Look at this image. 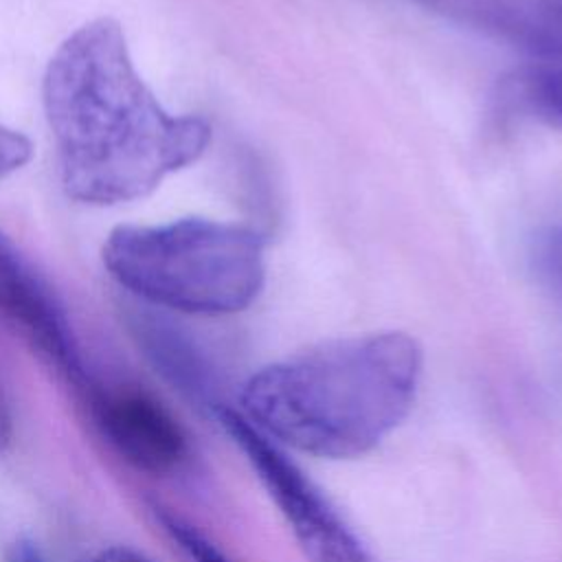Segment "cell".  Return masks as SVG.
<instances>
[{
  "instance_id": "6da1fadb",
  "label": "cell",
  "mask_w": 562,
  "mask_h": 562,
  "mask_svg": "<svg viewBox=\"0 0 562 562\" xmlns=\"http://www.w3.org/2000/svg\"><path fill=\"white\" fill-rule=\"evenodd\" d=\"M42 99L68 198L116 204L151 193L211 143L202 116L169 114L136 72L112 18L79 26L46 66Z\"/></svg>"
},
{
  "instance_id": "7a4b0ae2",
  "label": "cell",
  "mask_w": 562,
  "mask_h": 562,
  "mask_svg": "<svg viewBox=\"0 0 562 562\" xmlns=\"http://www.w3.org/2000/svg\"><path fill=\"white\" fill-rule=\"evenodd\" d=\"M422 369V347L406 331L336 338L252 373L237 411L283 450L356 459L406 419Z\"/></svg>"
},
{
  "instance_id": "3957f363",
  "label": "cell",
  "mask_w": 562,
  "mask_h": 562,
  "mask_svg": "<svg viewBox=\"0 0 562 562\" xmlns=\"http://www.w3.org/2000/svg\"><path fill=\"white\" fill-rule=\"evenodd\" d=\"M266 241L241 224L187 217L116 226L103 244L108 272L138 299L202 316L246 310L263 290Z\"/></svg>"
},
{
  "instance_id": "277c9868",
  "label": "cell",
  "mask_w": 562,
  "mask_h": 562,
  "mask_svg": "<svg viewBox=\"0 0 562 562\" xmlns=\"http://www.w3.org/2000/svg\"><path fill=\"white\" fill-rule=\"evenodd\" d=\"M217 419L279 507L305 562H378L281 446L263 437L235 408L217 406Z\"/></svg>"
},
{
  "instance_id": "5b68a950",
  "label": "cell",
  "mask_w": 562,
  "mask_h": 562,
  "mask_svg": "<svg viewBox=\"0 0 562 562\" xmlns=\"http://www.w3.org/2000/svg\"><path fill=\"white\" fill-rule=\"evenodd\" d=\"M90 408L101 437L140 472L169 474L189 454L184 428L151 393L127 386L92 391Z\"/></svg>"
},
{
  "instance_id": "8992f818",
  "label": "cell",
  "mask_w": 562,
  "mask_h": 562,
  "mask_svg": "<svg viewBox=\"0 0 562 562\" xmlns=\"http://www.w3.org/2000/svg\"><path fill=\"white\" fill-rule=\"evenodd\" d=\"M0 314L75 382L86 380L77 340L53 288L0 233Z\"/></svg>"
},
{
  "instance_id": "52a82bcc",
  "label": "cell",
  "mask_w": 562,
  "mask_h": 562,
  "mask_svg": "<svg viewBox=\"0 0 562 562\" xmlns=\"http://www.w3.org/2000/svg\"><path fill=\"white\" fill-rule=\"evenodd\" d=\"M426 11L542 59H562V0H415Z\"/></svg>"
},
{
  "instance_id": "ba28073f",
  "label": "cell",
  "mask_w": 562,
  "mask_h": 562,
  "mask_svg": "<svg viewBox=\"0 0 562 562\" xmlns=\"http://www.w3.org/2000/svg\"><path fill=\"white\" fill-rule=\"evenodd\" d=\"M496 101L505 114L562 130V59H540L503 77Z\"/></svg>"
},
{
  "instance_id": "9c48e42d",
  "label": "cell",
  "mask_w": 562,
  "mask_h": 562,
  "mask_svg": "<svg viewBox=\"0 0 562 562\" xmlns=\"http://www.w3.org/2000/svg\"><path fill=\"white\" fill-rule=\"evenodd\" d=\"M156 520L169 533V538L182 549L191 562H233L213 540H209L200 529L187 522L182 516L169 512L167 507L154 509Z\"/></svg>"
},
{
  "instance_id": "30bf717a",
  "label": "cell",
  "mask_w": 562,
  "mask_h": 562,
  "mask_svg": "<svg viewBox=\"0 0 562 562\" xmlns=\"http://www.w3.org/2000/svg\"><path fill=\"white\" fill-rule=\"evenodd\" d=\"M33 145L18 130L0 125V178L18 171L31 160Z\"/></svg>"
},
{
  "instance_id": "8fae6325",
  "label": "cell",
  "mask_w": 562,
  "mask_h": 562,
  "mask_svg": "<svg viewBox=\"0 0 562 562\" xmlns=\"http://www.w3.org/2000/svg\"><path fill=\"white\" fill-rule=\"evenodd\" d=\"M90 562H151V560L130 547H108L99 551Z\"/></svg>"
},
{
  "instance_id": "7c38bea8",
  "label": "cell",
  "mask_w": 562,
  "mask_h": 562,
  "mask_svg": "<svg viewBox=\"0 0 562 562\" xmlns=\"http://www.w3.org/2000/svg\"><path fill=\"white\" fill-rule=\"evenodd\" d=\"M13 441V413L9 397L0 384V452L7 450Z\"/></svg>"
},
{
  "instance_id": "4fadbf2b",
  "label": "cell",
  "mask_w": 562,
  "mask_h": 562,
  "mask_svg": "<svg viewBox=\"0 0 562 562\" xmlns=\"http://www.w3.org/2000/svg\"><path fill=\"white\" fill-rule=\"evenodd\" d=\"M4 562H46L40 549L29 540H18L9 547Z\"/></svg>"
},
{
  "instance_id": "5bb4252c",
  "label": "cell",
  "mask_w": 562,
  "mask_h": 562,
  "mask_svg": "<svg viewBox=\"0 0 562 562\" xmlns=\"http://www.w3.org/2000/svg\"><path fill=\"white\" fill-rule=\"evenodd\" d=\"M553 257H555L558 270L562 272V231H560V235L555 237V252H553Z\"/></svg>"
}]
</instances>
